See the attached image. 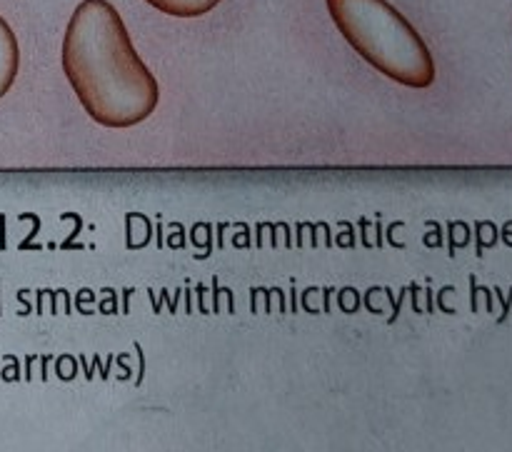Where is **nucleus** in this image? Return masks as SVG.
<instances>
[{"label": "nucleus", "mask_w": 512, "mask_h": 452, "mask_svg": "<svg viewBox=\"0 0 512 452\" xmlns=\"http://www.w3.org/2000/svg\"><path fill=\"white\" fill-rule=\"evenodd\" d=\"M63 70L85 113L105 128H133L155 113L160 88L108 0H83L63 38Z\"/></svg>", "instance_id": "1"}, {"label": "nucleus", "mask_w": 512, "mask_h": 452, "mask_svg": "<svg viewBox=\"0 0 512 452\" xmlns=\"http://www.w3.org/2000/svg\"><path fill=\"white\" fill-rule=\"evenodd\" d=\"M335 28L378 73L405 88L435 83V60L410 20L388 0H325Z\"/></svg>", "instance_id": "2"}, {"label": "nucleus", "mask_w": 512, "mask_h": 452, "mask_svg": "<svg viewBox=\"0 0 512 452\" xmlns=\"http://www.w3.org/2000/svg\"><path fill=\"white\" fill-rule=\"evenodd\" d=\"M18 68H20L18 40H15V33L8 25V20L0 15V98L13 88Z\"/></svg>", "instance_id": "3"}, {"label": "nucleus", "mask_w": 512, "mask_h": 452, "mask_svg": "<svg viewBox=\"0 0 512 452\" xmlns=\"http://www.w3.org/2000/svg\"><path fill=\"white\" fill-rule=\"evenodd\" d=\"M145 3L173 18H200L220 5V0H145Z\"/></svg>", "instance_id": "4"}]
</instances>
